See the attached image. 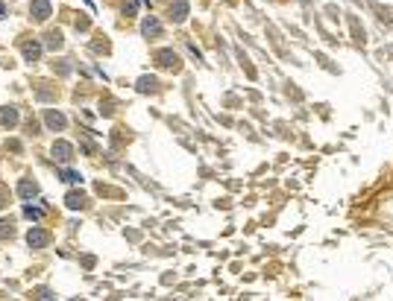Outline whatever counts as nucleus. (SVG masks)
<instances>
[{
    "label": "nucleus",
    "mask_w": 393,
    "mask_h": 301,
    "mask_svg": "<svg viewBox=\"0 0 393 301\" xmlns=\"http://www.w3.org/2000/svg\"><path fill=\"white\" fill-rule=\"evenodd\" d=\"M50 155H53L59 164H68L73 158V146L68 143V140H56V143H53V149H50Z\"/></svg>",
    "instance_id": "nucleus-1"
},
{
    "label": "nucleus",
    "mask_w": 393,
    "mask_h": 301,
    "mask_svg": "<svg viewBox=\"0 0 393 301\" xmlns=\"http://www.w3.org/2000/svg\"><path fill=\"white\" fill-rule=\"evenodd\" d=\"M30 12H33V18H36V21H47L50 12H53V6H50L47 0H33Z\"/></svg>",
    "instance_id": "nucleus-2"
},
{
    "label": "nucleus",
    "mask_w": 393,
    "mask_h": 301,
    "mask_svg": "<svg viewBox=\"0 0 393 301\" xmlns=\"http://www.w3.org/2000/svg\"><path fill=\"white\" fill-rule=\"evenodd\" d=\"M47 231H41V228H33V231L27 234V243H30V249H44L47 246Z\"/></svg>",
    "instance_id": "nucleus-3"
},
{
    "label": "nucleus",
    "mask_w": 393,
    "mask_h": 301,
    "mask_svg": "<svg viewBox=\"0 0 393 301\" xmlns=\"http://www.w3.org/2000/svg\"><path fill=\"white\" fill-rule=\"evenodd\" d=\"M170 18L176 23L185 21V18H188V0H173V3H170Z\"/></svg>",
    "instance_id": "nucleus-4"
},
{
    "label": "nucleus",
    "mask_w": 393,
    "mask_h": 301,
    "mask_svg": "<svg viewBox=\"0 0 393 301\" xmlns=\"http://www.w3.org/2000/svg\"><path fill=\"white\" fill-rule=\"evenodd\" d=\"M15 123H18V108H12V105L0 108V126H3V129H12Z\"/></svg>",
    "instance_id": "nucleus-5"
},
{
    "label": "nucleus",
    "mask_w": 393,
    "mask_h": 301,
    "mask_svg": "<svg viewBox=\"0 0 393 301\" xmlns=\"http://www.w3.org/2000/svg\"><path fill=\"white\" fill-rule=\"evenodd\" d=\"M155 58H159V65H162V68H173V70L179 68V58H176V53H173V50H159V53H155Z\"/></svg>",
    "instance_id": "nucleus-6"
},
{
    "label": "nucleus",
    "mask_w": 393,
    "mask_h": 301,
    "mask_svg": "<svg viewBox=\"0 0 393 301\" xmlns=\"http://www.w3.org/2000/svg\"><path fill=\"white\" fill-rule=\"evenodd\" d=\"M141 33L147 35V38H155V35H162V23H159V21L153 18V15H150V18H144Z\"/></svg>",
    "instance_id": "nucleus-7"
},
{
    "label": "nucleus",
    "mask_w": 393,
    "mask_h": 301,
    "mask_svg": "<svg viewBox=\"0 0 393 301\" xmlns=\"http://www.w3.org/2000/svg\"><path fill=\"white\" fill-rule=\"evenodd\" d=\"M18 193H21V199H27V202H30V199L38 196V185H36V182H30V178H24V182L18 185Z\"/></svg>",
    "instance_id": "nucleus-8"
},
{
    "label": "nucleus",
    "mask_w": 393,
    "mask_h": 301,
    "mask_svg": "<svg viewBox=\"0 0 393 301\" xmlns=\"http://www.w3.org/2000/svg\"><path fill=\"white\" fill-rule=\"evenodd\" d=\"M21 50H24V58H27V62H36V58L41 56V44H38V41H24V47H21Z\"/></svg>",
    "instance_id": "nucleus-9"
},
{
    "label": "nucleus",
    "mask_w": 393,
    "mask_h": 301,
    "mask_svg": "<svg viewBox=\"0 0 393 301\" xmlns=\"http://www.w3.org/2000/svg\"><path fill=\"white\" fill-rule=\"evenodd\" d=\"M44 120H47L50 129H65V117H62L59 111H47V114H44Z\"/></svg>",
    "instance_id": "nucleus-10"
},
{
    "label": "nucleus",
    "mask_w": 393,
    "mask_h": 301,
    "mask_svg": "<svg viewBox=\"0 0 393 301\" xmlns=\"http://www.w3.org/2000/svg\"><path fill=\"white\" fill-rule=\"evenodd\" d=\"M65 205H68V208H73V210H76V208H83V205H85V196L73 190V193H68V196H65Z\"/></svg>",
    "instance_id": "nucleus-11"
},
{
    "label": "nucleus",
    "mask_w": 393,
    "mask_h": 301,
    "mask_svg": "<svg viewBox=\"0 0 393 301\" xmlns=\"http://www.w3.org/2000/svg\"><path fill=\"white\" fill-rule=\"evenodd\" d=\"M155 85H159V82H155V76H141L135 88H138L141 94H147V91H155Z\"/></svg>",
    "instance_id": "nucleus-12"
},
{
    "label": "nucleus",
    "mask_w": 393,
    "mask_h": 301,
    "mask_svg": "<svg viewBox=\"0 0 393 301\" xmlns=\"http://www.w3.org/2000/svg\"><path fill=\"white\" fill-rule=\"evenodd\" d=\"M59 175H62V182H68V185H80V182H83V175L76 173V170H68V167H65Z\"/></svg>",
    "instance_id": "nucleus-13"
},
{
    "label": "nucleus",
    "mask_w": 393,
    "mask_h": 301,
    "mask_svg": "<svg viewBox=\"0 0 393 301\" xmlns=\"http://www.w3.org/2000/svg\"><path fill=\"white\" fill-rule=\"evenodd\" d=\"M24 217H27V220H41V217H44V208H36V205H24Z\"/></svg>",
    "instance_id": "nucleus-14"
},
{
    "label": "nucleus",
    "mask_w": 393,
    "mask_h": 301,
    "mask_svg": "<svg viewBox=\"0 0 393 301\" xmlns=\"http://www.w3.org/2000/svg\"><path fill=\"white\" fill-rule=\"evenodd\" d=\"M0 237H12V225L6 220H0Z\"/></svg>",
    "instance_id": "nucleus-15"
},
{
    "label": "nucleus",
    "mask_w": 393,
    "mask_h": 301,
    "mask_svg": "<svg viewBox=\"0 0 393 301\" xmlns=\"http://www.w3.org/2000/svg\"><path fill=\"white\" fill-rule=\"evenodd\" d=\"M3 15H6V6H3V3H0V18H3Z\"/></svg>",
    "instance_id": "nucleus-16"
},
{
    "label": "nucleus",
    "mask_w": 393,
    "mask_h": 301,
    "mask_svg": "<svg viewBox=\"0 0 393 301\" xmlns=\"http://www.w3.org/2000/svg\"><path fill=\"white\" fill-rule=\"evenodd\" d=\"M0 208H3V202H0Z\"/></svg>",
    "instance_id": "nucleus-17"
}]
</instances>
